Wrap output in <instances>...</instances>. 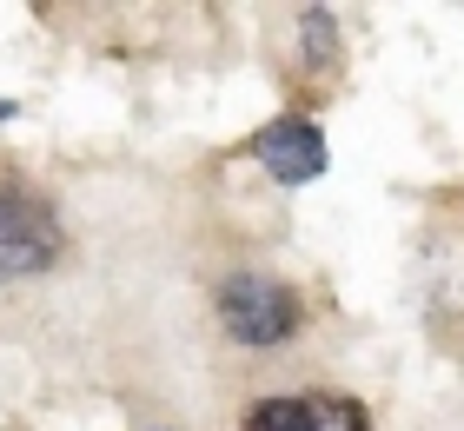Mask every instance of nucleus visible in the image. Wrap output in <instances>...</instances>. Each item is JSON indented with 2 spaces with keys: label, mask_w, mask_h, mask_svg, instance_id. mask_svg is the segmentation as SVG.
I'll use <instances>...</instances> for the list:
<instances>
[{
  "label": "nucleus",
  "mask_w": 464,
  "mask_h": 431,
  "mask_svg": "<svg viewBox=\"0 0 464 431\" xmlns=\"http://www.w3.org/2000/svg\"><path fill=\"white\" fill-rule=\"evenodd\" d=\"M219 326L226 338L252 345V352H272L299 332V292L272 272H232L219 286Z\"/></svg>",
  "instance_id": "1"
},
{
  "label": "nucleus",
  "mask_w": 464,
  "mask_h": 431,
  "mask_svg": "<svg viewBox=\"0 0 464 431\" xmlns=\"http://www.w3.org/2000/svg\"><path fill=\"white\" fill-rule=\"evenodd\" d=\"M60 246H67V232H60L53 206L27 186H0V286L53 272Z\"/></svg>",
  "instance_id": "2"
},
{
  "label": "nucleus",
  "mask_w": 464,
  "mask_h": 431,
  "mask_svg": "<svg viewBox=\"0 0 464 431\" xmlns=\"http://www.w3.org/2000/svg\"><path fill=\"white\" fill-rule=\"evenodd\" d=\"M239 431H372V418L345 392H285V398L252 405Z\"/></svg>",
  "instance_id": "3"
},
{
  "label": "nucleus",
  "mask_w": 464,
  "mask_h": 431,
  "mask_svg": "<svg viewBox=\"0 0 464 431\" xmlns=\"http://www.w3.org/2000/svg\"><path fill=\"white\" fill-rule=\"evenodd\" d=\"M252 160H259L279 186H305V180H319V172H325L332 153H325V133L305 113H279L272 126L252 133Z\"/></svg>",
  "instance_id": "4"
},
{
  "label": "nucleus",
  "mask_w": 464,
  "mask_h": 431,
  "mask_svg": "<svg viewBox=\"0 0 464 431\" xmlns=\"http://www.w3.org/2000/svg\"><path fill=\"white\" fill-rule=\"evenodd\" d=\"M299 34H305V60H312V67H332V40H339V14H332V7H305V14H299Z\"/></svg>",
  "instance_id": "5"
}]
</instances>
